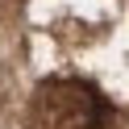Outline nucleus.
<instances>
[{"mask_svg":"<svg viewBox=\"0 0 129 129\" xmlns=\"http://www.w3.org/2000/svg\"><path fill=\"white\" fill-rule=\"evenodd\" d=\"M34 117L42 129H108L112 104L83 79H46L34 92Z\"/></svg>","mask_w":129,"mask_h":129,"instance_id":"f257e3e1","label":"nucleus"}]
</instances>
